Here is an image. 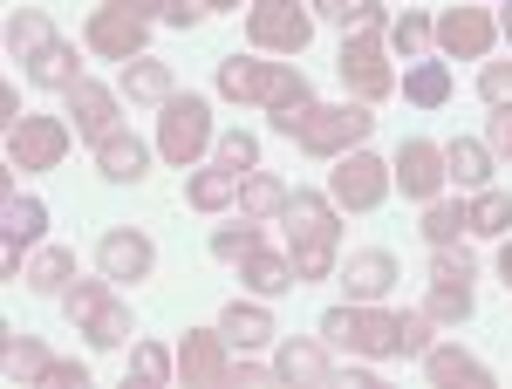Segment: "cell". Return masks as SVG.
Wrapping results in <instances>:
<instances>
[{
  "mask_svg": "<svg viewBox=\"0 0 512 389\" xmlns=\"http://www.w3.org/2000/svg\"><path fill=\"white\" fill-rule=\"evenodd\" d=\"M219 164H226V171H253V164H260V137L226 130V137H219Z\"/></svg>",
  "mask_w": 512,
  "mask_h": 389,
  "instance_id": "cell-39",
  "label": "cell"
},
{
  "mask_svg": "<svg viewBox=\"0 0 512 389\" xmlns=\"http://www.w3.org/2000/svg\"><path fill=\"white\" fill-rule=\"evenodd\" d=\"M431 321H465L472 314V253L465 246H431Z\"/></svg>",
  "mask_w": 512,
  "mask_h": 389,
  "instance_id": "cell-11",
  "label": "cell"
},
{
  "mask_svg": "<svg viewBox=\"0 0 512 389\" xmlns=\"http://www.w3.org/2000/svg\"><path fill=\"white\" fill-rule=\"evenodd\" d=\"M151 21H164V0H103L89 14V48L110 55V62H137Z\"/></svg>",
  "mask_w": 512,
  "mask_h": 389,
  "instance_id": "cell-6",
  "label": "cell"
},
{
  "mask_svg": "<svg viewBox=\"0 0 512 389\" xmlns=\"http://www.w3.org/2000/svg\"><path fill=\"white\" fill-rule=\"evenodd\" d=\"M492 41H499V21H492L485 7H444V21H437V48H444V55L478 62Z\"/></svg>",
  "mask_w": 512,
  "mask_h": 389,
  "instance_id": "cell-15",
  "label": "cell"
},
{
  "mask_svg": "<svg viewBox=\"0 0 512 389\" xmlns=\"http://www.w3.org/2000/svg\"><path fill=\"white\" fill-rule=\"evenodd\" d=\"M431 35H437V28L424 21V14H410V7H403V14L390 21V41L403 48V55H424V48H431Z\"/></svg>",
  "mask_w": 512,
  "mask_h": 389,
  "instance_id": "cell-38",
  "label": "cell"
},
{
  "mask_svg": "<svg viewBox=\"0 0 512 389\" xmlns=\"http://www.w3.org/2000/svg\"><path fill=\"white\" fill-rule=\"evenodd\" d=\"M41 226H48V205L7 192V212H0V273H7V280L21 273V246H35Z\"/></svg>",
  "mask_w": 512,
  "mask_h": 389,
  "instance_id": "cell-16",
  "label": "cell"
},
{
  "mask_svg": "<svg viewBox=\"0 0 512 389\" xmlns=\"http://www.w3.org/2000/svg\"><path fill=\"white\" fill-rule=\"evenodd\" d=\"M239 267H246V287H253L260 301H274V294H287V287H301V280H294V260H280V253H267V246H253Z\"/></svg>",
  "mask_w": 512,
  "mask_h": 389,
  "instance_id": "cell-26",
  "label": "cell"
},
{
  "mask_svg": "<svg viewBox=\"0 0 512 389\" xmlns=\"http://www.w3.org/2000/svg\"><path fill=\"white\" fill-rule=\"evenodd\" d=\"M274 130L294 137L308 157H342V151H355V144L376 130V117H369L362 103H301V110L274 117Z\"/></svg>",
  "mask_w": 512,
  "mask_h": 389,
  "instance_id": "cell-4",
  "label": "cell"
},
{
  "mask_svg": "<svg viewBox=\"0 0 512 389\" xmlns=\"http://www.w3.org/2000/svg\"><path fill=\"white\" fill-rule=\"evenodd\" d=\"M274 376H280V383H294V389H335V369H328L321 342H280Z\"/></svg>",
  "mask_w": 512,
  "mask_h": 389,
  "instance_id": "cell-21",
  "label": "cell"
},
{
  "mask_svg": "<svg viewBox=\"0 0 512 389\" xmlns=\"http://www.w3.org/2000/svg\"><path fill=\"white\" fill-rule=\"evenodd\" d=\"M383 28L390 21H376V28H349V41H342V55H335V69H342V82H349L362 103H383L396 89V69L383 62Z\"/></svg>",
  "mask_w": 512,
  "mask_h": 389,
  "instance_id": "cell-9",
  "label": "cell"
},
{
  "mask_svg": "<svg viewBox=\"0 0 512 389\" xmlns=\"http://www.w3.org/2000/svg\"><path fill=\"white\" fill-rule=\"evenodd\" d=\"M390 171H396V185H403V198H437V185L451 178V171H444V144H431V137L396 144Z\"/></svg>",
  "mask_w": 512,
  "mask_h": 389,
  "instance_id": "cell-14",
  "label": "cell"
},
{
  "mask_svg": "<svg viewBox=\"0 0 512 389\" xmlns=\"http://www.w3.org/2000/svg\"><path fill=\"white\" fill-rule=\"evenodd\" d=\"M390 185H396V171L383 164V157H369L362 144H355V151H342V157H335L328 198H335L342 212H376V205L390 198Z\"/></svg>",
  "mask_w": 512,
  "mask_h": 389,
  "instance_id": "cell-10",
  "label": "cell"
},
{
  "mask_svg": "<svg viewBox=\"0 0 512 389\" xmlns=\"http://www.w3.org/2000/svg\"><path fill=\"white\" fill-rule=\"evenodd\" d=\"M226 335L219 328H185V342H178V376L198 389H219V383H233V362H226Z\"/></svg>",
  "mask_w": 512,
  "mask_h": 389,
  "instance_id": "cell-13",
  "label": "cell"
},
{
  "mask_svg": "<svg viewBox=\"0 0 512 389\" xmlns=\"http://www.w3.org/2000/svg\"><path fill=\"white\" fill-rule=\"evenodd\" d=\"M205 151H212V103L185 89V96H171V103H164V117H158V157L185 171V164L205 157Z\"/></svg>",
  "mask_w": 512,
  "mask_h": 389,
  "instance_id": "cell-7",
  "label": "cell"
},
{
  "mask_svg": "<svg viewBox=\"0 0 512 389\" xmlns=\"http://www.w3.org/2000/svg\"><path fill=\"white\" fill-rule=\"evenodd\" d=\"M403 96H410L417 110H437V103L451 96V69H444V62H417V69L403 76Z\"/></svg>",
  "mask_w": 512,
  "mask_h": 389,
  "instance_id": "cell-32",
  "label": "cell"
},
{
  "mask_svg": "<svg viewBox=\"0 0 512 389\" xmlns=\"http://www.w3.org/2000/svg\"><path fill=\"white\" fill-rule=\"evenodd\" d=\"M239 178H246V171H226V164H212V171H198V178H192V192H185V198H192L198 212H226V205L239 198Z\"/></svg>",
  "mask_w": 512,
  "mask_h": 389,
  "instance_id": "cell-30",
  "label": "cell"
},
{
  "mask_svg": "<svg viewBox=\"0 0 512 389\" xmlns=\"http://www.w3.org/2000/svg\"><path fill=\"white\" fill-rule=\"evenodd\" d=\"M62 314L76 321V335H89V349H123V342L137 335L130 308L117 301V287H103V280H69Z\"/></svg>",
  "mask_w": 512,
  "mask_h": 389,
  "instance_id": "cell-5",
  "label": "cell"
},
{
  "mask_svg": "<svg viewBox=\"0 0 512 389\" xmlns=\"http://www.w3.org/2000/svg\"><path fill=\"white\" fill-rule=\"evenodd\" d=\"M321 342L349 355H424L431 349V314H390L376 301H349V308L321 314Z\"/></svg>",
  "mask_w": 512,
  "mask_h": 389,
  "instance_id": "cell-1",
  "label": "cell"
},
{
  "mask_svg": "<svg viewBox=\"0 0 512 389\" xmlns=\"http://www.w3.org/2000/svg\"><path fill=\"white\" fill-rule=\"evenodd\" d=\"M0 369H7L14 383H35L41 369H48V349H41V342H28V335H14V328H7V349H0Z\"/></svg>",
  "mask_w": 512,
  "mask_h": 389,
  "instance_id": "cell-34",
  "label": "cell"
},
{
  "mask_svg": "<svg viewBox=\"0 0 512 389\" xmlns=\"http://www.w3.org/2000/svg\"><path fill=\"white\" fill-rule=\"evenodd\" d=\"M335 198L321 192H287V260H294V280H328L335 273V239H342V226H335Z\"/></svg>",
  "mask_w": 512,
  "mask_h": 389,
  "instance_id": "cell-2",
  "label": "cell"
},
{
  "mask_svg": "<svg viewBox=\"0 0 512 389\" xmlns=\"http://www.w3.org/2000/svg\"><path fill=\"white\" fill-rule=\"evenodd\" d=\"M171 369H178V355L164 342H137L130 349V383H171Z\"/></svg>",
  "mask_w": 512,
  "mask_h": 389,
  "instance_id": "cell-35",
  "label": "cell"
},
{
  "mask_svg": "<svg viewBox=\"0 0 512 389\" xmlns=\"http://www.w3.org/2000/svg\"><path fill=\"white\" fill-rule=\"evenodd\" d=\"M69 157V123L62 117H21L7 130V164L14 171H55Z\"/></svg>",
  "mask_w": 512,
  "mask_h": 389,
  "instance_id": "cell-12",
  "label": "cell"
},
{
  "mask_svg": "<svg viewBox=\"0 0 512 389\" xmlns=\"http://www.w3.org/2000/svg\"><path fill=\"white\" fill-rule=\"evenodd\" d=\"M219 335L233 342V349H260V342H274V314L260 308V301H233V308L219 314Z\"/></svg>",
  "mask_w": 512,
  "mask_h": 389,
  "instance_id": "cell-24",
  "label": "cell"
},
{
  "mask_svg": "<svg viewBox=\"0 0 512 389\" xmlns=\"http://www.w3.org/2000/svg\"><path fill=\"white\" fill-rule=\"evenodd\" d=\"M342 280H349V301H383V294L396 287V253H383V246H362V253H349Z\"/></svg>",
  "mask_w": 512,
  "mask_h": 389,
  "instance_id": "cell-20",
  "label": "cell"
},
{
  "mask_svg": "<svg viewBox=\"0 0 512 389\" xmlns=\"http://www.w3.org/2000/svg\"><path fill=\"white\" fill-rule=\"evenodd\" d=\"M28 117V110H21V96H14V82H0V123H7V130H14V123Z\"/></svg>",
  "mask_w": 512,
  "mask_h": 389,
  "instance_id": "cell-43",
  "label": "cell"
},
{
  "mask_svg": "<svg viewBox=\"0 0 512 389\" xmlns=\"http://www.w3.org/2000/svg\"><path fill=\"white\" fill-rule=\"evenodd\" d=\"M499 273H506V287H512V239L499 246Z\"/></svg>",
  "mask_w": 512,
  "mask_h": 389,
  "instance_id": "cell-47",
  "label": "cell"
},
{
  "mask_svg": "<svg viewBox=\"0 0 512 389\" xmlns=\"http://www.w3.org/2000/svg\"><path fill=\"white\" fill-rule=\"evenodd\" d=\"M48 35H55V28H48V14H41V7H21V14L7 21V55H14V62H28Z\"/></svg>",
  "mask_w": 512,
  "mask_h": 389,
  "instance_id": "cell-33",
  "label": "cell"
},
{
  "mask_svg": "<svg viewBox=\"0 0 512 389\" xmlns=\"http://www.w3.org/2000/svg\"><path fill=\"white\" fill-rule=\"evenodd\" d=\"M35 294H69V280H76V253L69 246H48V253H35V267L21 273Z\"/></svg>",
  "mask_w": 512,
  "mask_h": 389,
  "instance_id": "cell-29",
  "label": "cell"
},
{
  "mask_svg": "<svg viewBox=\"0 0 512 389\" xmlns=\"http://www.w3.org/2000/svg\"><path fill=\"white\" fill-rule=\"evenodd\" d=\"M239 212H246V219H274V212H287V185L267 178V171H246V178H239Z\"/></svg>",
  "mask_w": 512,
  "mask_h": 389,
  "instance_id": "cell-27",
  "label": "cell"
},
{
  "mask_svg": "<svg viewBox=\"0 0 512 389\" xmlns=\"http://www.w3.org/2000/svg\"><path fill=\"white\" fill-rule=\"evenodd\" d=\"M233 383H239V389H260V383H267V369H253V362H239V369H233Z\"/></svg>",
  "mask_w": 512,
  "mask_h": 389,
  "instance_id": "cell-45",
  "label": "cell"
},
{
  "mask_svg": "<svg viewBox=\"0 0 512 389\" xmlns=\"http://www.w3.org/2000/svg\"><path fill=\"white\" fill-rule=\"evenodd\" d=\"M499 35H506V41H512V7H506V21H499Z\"/></svg>",
  "mask_w": 512,
  "mask_h": 389,
  "instance_id": "cell-48",
  "label": "cell"
},
{
  "mask_svg": "<svg viewBox=\"0 0 512 389\" xmlns=\"http://www.w3.org/2000/svg\"><path fill=\"white\" fill-rule=\"evenodd\" d=\"M35 383L41 389H82V383H89V369H82V362H48Z\"/></svg>",
  "mask_w": 512,
  "mask_h": 389,
  "instance_id": "cell-41",
  "label": "cell"
},
{
  "mask_svg": "<svg viewBox=\"0 0 512 389\" xmlns=\"http://www.w3.org/2000/svg\"><path fill=\"white\" fill-rule=\"evenodd\" d=\"M96 267H103V280H151V267H158V246L144 233H103V246H96Z\"/></svg>",
  "mask_w": 512,
  "mask_h": 389,
  "instance_id": "cell-17",
  "label": "cell"
},
{
  "mask_svg": "<svg viewBox=\"0 0 512 389\" xmlns=\"http://www.w3.org/2000/svg\"><path fill=\"white\" fill-rule=\"evenodd\" d=\"M28 82H41V89H62V96H69V89H76L82 82V62H76V48H69V41H41L35 55H28Z\"/></svg>",
  "mask_w": 512,
  "mask_h": 389,
  "instance_id": "cell-22",
  "label": "cell"
},
{
  "mask_svg": "<svg viewBox=\"0 0 512 389\" xmlns=\"http://www.w3.org/2000/svg\"><path fill=\"white\" fill-rule=\"evenodd\" d=\"M253 246H260V226H253V219H246V226H219V233H212V260H233L239 267Z\"/></svg>",
  "mask_w": 512,
  "mask_h": 389,
  "instance_id": "cell-37",
  "label": "cell"
},
{
  "mask_svg": "<svg viewBox=\"0 0 512 389\" xmlns=\"http://www.w3.org/2000/svg\"><path fill=\"white\" fill-rule=\"evenodd\" d=\"M96 171H103L110 185H137V178L151 171V144L130 137V130H110V137L96 144Z\"/></svg>",
  "mask_w": 512,
  "mask_h": 389,
  "instance_id": "cell-19",
  "label": "cell"
},
{
  "mask_svg": "<svg viewBox=\"0 0 512 389\" xmlns=\"http://www.w3.org/2000/svg\"><path fill=\"white\" fill-rule=\"evenodd\" d=\"M308 7H315V14H328V21H342V14H349L355 0H308Z\"/></svg>",
  "mask_w": 512,
  "mask_h": 389,
  "instance_id": "cell-46",
  "label": "cell"
},
{
  "mask_svg": "<svg viewBox=\"0 0 512 389\" xmlns=\"http://www.w3.org/2000/svg\"><path fill=\"white\" fill-rule=\"evenodd\" d=\"M485 144L512 157V110H499V117H492V137H485Z\"/></svg>",
  "mask_w": 512,
  "mask_h": 389,
  "instance_id": "cell-44",
  "label": "cell"
},
{
  "mask_svg": "<svg viewBox=\"0 0 512 389\" xmlns=\"http://www.w3.org/2000/svg\"><path fill=\"white\" fill-rule=\"evenodd\" d=\"M472 233H512V192H485L472 198Z\"/></svg>",
  "mask_w": 512,
  "mask_h": 389,
  "instance_id": "cell-36",
  "label": "cell"
},
{
  "mask_svg": "<svg viewBox=\"0 0 512 389\" xmlns=\"http://www.w3.org/2000/svg\"><path fill=\"white\" fill-rule=\"evenodd\" d=\"M458 233H472V205L431 198V212H424V239H431V246H458Z\"/></svg>",
  "mask_w": 512,
  "mask_h": 389,
  "instance_id": "cell-31",
  "label": "cell"
},
{
  "mask_svg": "<svg viewBox=\"0 0 512 389\" xmlns=\"http://www.w3.org/2000/svg\"><path fill=\"white\" fill-rule=\"evenodd\" d=\"M123 96H130V103H171V96H178V89H171V69H164L158 55H137V62H123Z\"/></svg>",
  "mask_w": 512,
  "mask_h": 389,
  "instance_id": "cell-25",
  "label": "cell"
},
{
  "mask_svg": "<svg viewBox=\"0 0 512 389\" xmlns=\"http://www.w3.org/2000/svg\"><path fill=\"white\" fill-rule=\"evenodd\" d=\"M424 369L437 389H492V369L465 349H424Z\"/></svg>",
  "mask_w": 512,
  "mask_h": 389,
  "instance_id": "cell-23",
  "label": "cell"
},
{
  "mask_svg": "<svg viewBox=\"0 0 512 389\" xmlns=\"http://www.w3.org/2000/svg\"><path fill=\"white\" fill-rule=\"evenodd\" d=\"M69 117H76V130L89 137V144H103L110 130H123V123H117V96H110L103 82H89V76L69 89Z\"/></svg>",
  "mask_w": 512,
  "mask_h": 389,
  "instance_id": "cell-18",
  "label": "cell"
},
{
  "mask_svg": "<svg viewBox=\"0 0 512 389\" xmlns=\"http://www.w3.org/2000/svg\"><path fill=\"white\" fill-rule=\"evenodd\" d=\"M219 96H233V103H267L274 117L315 103V89H308V76H301L294 62H253V55H226V62H219Z\"/></svg>",
  "mask_w": 512,
  "mask_h": 389,
  "instance_id": "cell-3",
  "label": "cell"
},
{
  "mask_svg": "<svg viewBox=\"0 0 512 389\" xmlns=\"http://www.w3.org/2000/svg\"><path fill=\"white\" fill-rule=\"evenodd\" d=\"M198 14H205V0H164V21L171 28H198Z\"/></svg>",
  "mask_w": 512,
  "mask_h": 389,
  "instance_id": "cell-42",
  "label": "cell"
},
{
  "mask_svg": "<svg viewBox=\"0 0 512 389\" xmlns=\"http://www.w3.org/2000/svg\"><path fill=\"white\" fill-rule=\"evenodd\" d=\"M246 35H253V48L301 55V48L315 41V7H308V0H253V7H246Z\"/></svg>",
  "mask_w": 512,
  "mask_h": 389,
  "instance_id": "cell-8",
  "label": "cell"
},
{
  "mask_svg": "<svg viewBox=\"0 0 512 389\" xmlns=\"http://www.w3.org/2000/svg\"><path fill=\"white\" fill-rule=\"evenodd\" d=\"M444 171H451L458 185H485V178H492V144L451 137V144H444Z\"/></svg>",
  "mask_w": 512,
  "mask_h": 389,
  "instance_id": "cell-28",
  "label": "cell"
},
{
  "mask_svg": "<svg viewBox=\"0 0 512 389\" xmlns=\"http://www.w3.org/2000/svg\"><path fill=\"white\" fill-rule=\"evenodd\" d=\"M205 7H239V0H205Z\"/></svg>",
  "mask_w": 512,
  "mask_h": 389,
  "instance_id": "cell-49",
  "label": "cell"
},
{
  "mask_svg": "<svg viewBox=\"0 0 512 389\" xmlns=\"http://www.w3.org/2000/svg\"><path fill=\"white\" fill-rule=\"evenodd\" d=\"M478 96H485L492 110H512V62H485V76H478Z\"/></svg>",
  "mask_w": 512,
  "mask_h": 389,
  "instance_id": "cell-40",
  "label": "cell"
}]
</instances>
